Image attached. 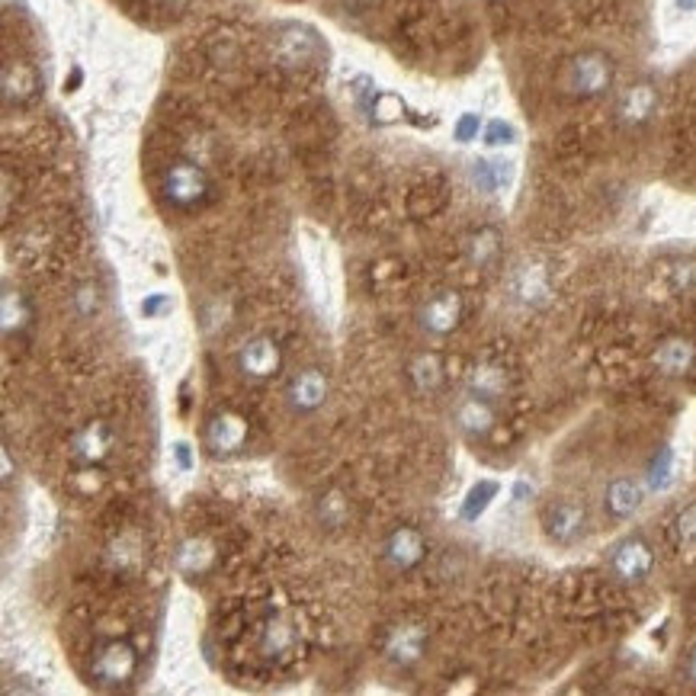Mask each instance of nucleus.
Masks as SVG:
<instances>
[{
    "mask_svg": "<svg viewBox=\"0 0 696 696\" xmlns=\"http://www.w3.org/2000/svg\"><path fill=\"white\" fill-rule=\"evenodd\" d=\"M161 196L167 206H174L180 212L203 209L212 199V180L199 164L174 161L161 170Z\"/></svg>",
    "mask_w": 696,
    "mask_h": 696,
    "instance_id": "f257e3e1",
    "label": "nucleus"
},
{
    "mask_svg": "<svg viewBox=\"0 0 696 696\" xmlns=\"http://www.w3.org/2000/svg\"><path fill=\"white\" fill-rule=\"evenodd\" d=\"M613 77H616V65L610 55L581 52L565 65L562 87H565V94L578 97V100H594L613 87Z\"/></svg>",
    "mask_w": 696,
    "mask_h": 696,
    "instance_id": "f03ea898",
    "label": "nucleus"
},
{
    "mask_svg": "<svg viewBox=\"0 0 696 696\" xmlns=\"http://www.w3.org/2000/svg\"><path fill=\"white\" fill-rule=\"evenodd\" d=\"M138 674V652L126 639H110L97 645L94 658H90V677L103 690H119L129 687L132 677Z\"/></svg>",
    "mask_w": 696,
    "mask_h": 696,
    "instance_id": "7ed1b4c3",
    "label": "nucleus"
},
{
    "mask_svg": "<svg viewBox=\"0 0 696 696\" xmlns=\"http://www.w3.org/2000/svg\"><path fill=\"white\" fill-rule=\"evenodd\" d=\"M302 648V626L292 613H270L257 629V652L267 661H289Z\"/></svg>",
    "mask_w": 696,
    "mask_h": 696,
    "instance_id": "20e7f679",
    "label": "nucleus"
},
{
    "mask_svg": "<svg viewBox=\"0 0 696 696\" xmlns=\"http://www.w3.org/2000/svg\"><path fill=\"white\" fill-rule=\"evenodd\" d=\"M283 347L276 344L273 337L267 334H257L251 340H244V344L238 347V357H235V366H238V373L244 379H251V382H270L283 373Z\"/></svg>",
    "mask_w": 696,
    "mask_h": 696,
    "instance_id": "39448f33",
    "label": "nucleus"
},
{
    "mask_svg": "<svg viewBox=\"0 0 696 696\" xmlns=\"http://www.w3.org/2000/svg\"><path fill=\"white\" fill-rule=\"evenodd\" d=\"M655 568V549L645 536L632 533L610 549V571L623 584H642Z\"/></svg>",
    "mask_w": 696,
    "mask_h": 696,
    "instance_id": "423d86ee",
    "label": "nucleus"
},
{
    "mask_svg": "<svg viewBox=\"0 0 696 696\" xmlns=\"http://www.w3.org/2000/svg\"><path fill=\"white\" fill-rule=\"evenodd\" d=\"M247 433H251V427H247V417L241 411H235V408H222L206 421L203 440H206L212 456H235V453L244 450Z\"/></svg>",
    "mask_w": 696,
    "mask_h": 696,
    "instance_id": "0eeeda50",
    "label": "nucleus"
},
{
    "mask_svg": "<svg viewBox=\"0 0 696 696\" xmlns=\"http://www.w3.org/2000/svg\"><path fill=\"white\" fill-rule=\"evenodd\" d=\"M113 446H116L113 424L97 417V421H87L71 437V459L77 466H103L113 456Z\"/></svg>",
    "mask_w": 696,
    "mask_h": 696,
    "instance_id": "6e6552de",
    "label": "nucleus"
},
{
    "mask_svg": "<svg viewBox=\"0 0 696 696\" xmlns=\"http://www.w3.org/2000/svg\"><path fill=\"white\" fill-rule=\"evenodd\" d=\"M462 315H466V302H462L459 292L446 289V292H437V296H430L421 312H417V321H421V328L433 337H446L453 334L459 324H462Z\"/></svg>",
    "mask_w": 696,
    "mask_h": 696,
    "instance_id": "1a4fd4ad",
    "label": "nucleus"
},
{
    "mask_svg": "<svg viewBox=\"0 0 696 696\" xmlns=\"http://www.w3.org/2000/svg\"><path fill=\"white\" fill-rule=\"evenodd\" d=\"M382 559L392 571H414L427 559V539L414 527H395L382 543Z\"/></svg>",
    "mask_w": 696,
    "mask_h": 696,
    "instance_id": "9d476101",
    "label": "nucleus"
},
{
    "mask_svg": "<svg viewBox=\"0 0 696 696\" xmlns=\"http://www.w3.org/2000/svg\"><path fill=\"white\" fill-rule=\"evenodd\" d=\"M652 363L661 376L668 379H684L693 373L696 366V344L690 337H680V334H671L655 344L652 350Z\"/></svg>",
    "mask_w": 696,
    "mask_h": 696,
    "instance_id": "9b49d317",
    "label": "nucleus"
},
{
    "mask_svg": "<svg viewBox=\"0 0 696 696\" xmlns=\"http://www.w3.org/2000/svg\"><path fill=\"white\" fill-rule=\"evenodd\" d=\"M106 568L119 581H135L145 568V543L138 533H119L106 546Z\"/></svg>",
    "mask_w": 696,
    "mask_h": 696,
    "instance_id": "f8f14e48",
    "label": "nucleus"
},
{
    "mask_svg": "<svg viewBox=\"0 0 696 696\" xmlns=\"http://www.w3.org/2000/svg\"><path fill=\"white\" fill-rule=\"evenodd\" d=\"M328 392H331V385H328V376H324L321 369H302V373H296L289 379L286 401H289L292 411L312 414V411H318L324 405V401H328Z\"/></svg>",
    "mask_w": 696,
    "mask_h": 696,
    "instance_id": "ddd939ff",
    "label": "nucleus"
},
{
    "mask_svg": "<svg viewBox=\"0 0 696 696\" xmlns=\"http://www.w3.org/2000/svg\"><path fill=\"white\" fill-rule=\"evenodd\" d=\"M584 523H587V514L578 501H555L543 514V530L552 543H559V546L575 543V539L584 533Z\"/></svg>",
    "mask_w": 696,
    "mask_h": 696,
    "instance_id": "4468645a",
    "label": "nucleus"
},
{
    "mask_svg": "<svg viewBox=\"0 0 696 696\" xmlns=\"http://www.w3.org/2000/svg\"><path fill=\"white\" fill-rule=\"evenodd\" d=\"M453 421H456V427H459L462 433H466V437L482 440V437H488V433L494 430V424H498V411H494V401L469 392V395L456 405Z\"/></svg>",
    "mask_w": 696,
    "mask_h": 696,
    "instance_id": "2eb2a0df",
    "label": "nucleus"
},
{
    "mask_svg": "<svg viewBox=\"0 0 696 696\" xmlns=\"http://www.w3.org/2000/svg\"><path fill=\"white\" fill-rule=\"evenodd\" d=\"M424 648H427V629L417 623L392 626L389 636H385V655L395 664H401V668H411V664L421 661Z\"/></svg>",
    "mask_w": 696,
    "mask_h": 696,
    "instance_id": "dca6fc26",
    "label": "nucleus"
},
{
    "mask_svg": "<svg viewBox=\"0 0 696 696\" xmlns=\"http://www.w3.org/2000/svg\"><path fill=\"white\" fill-rule=\"evenodd\" d=\"M215 559H219V552H215V543L209 536H190L183 539V543L177 546V571L183 578H203L209 575V571L215 568Z\"/></svg>",
    "mask_w": 696,
    "mask_h": 696,
    "instance_id": "f3484780",
    "label": "nucleus"
},
{
    "mask_svg": "<svg viewBox=\"0 0 696 696\" xmlns=\"http://www.w3.org/2000/svg\"><path fill=\"white\" fill-rule=\"evenodd\" d=\"M645 501V488L636 482V478H613L603 491V510L613 517V520H629Z\"/></svg>",
    "mask_w": 696,
    "mask_h": 696,
    "instance_id": "a211bd4d",
    "label": "nucleus"
},
{
    "mask_svg": "<svg viewBox=\"0 0 696 696\" xmlns=\"http://www.w3.org/2000/svg\"><path fill=\"white\" fill-rule=\"evenodd\" d=\"M658 106V94L652 84H632L626 87V94L620 97V106H616V113H620V122L629 129L636 126H645L648 119H652Z\"/></svg>",
    "mask_w": 696,
    "mask_h": 696,
    "instance_id": "6ab92c4d",
    "label": "nucleus"
},
{
    "mask_svg": "<svg viewBox=\"0 0 696 696\" xmlns=\"http://www.w3.org/2000/svg\"><path fill=\"white\" fill-rule=\"evenodd\" d=\"M39 94V74L33 65H26V61H10V65L4 68V100L13 106H23L29 103Z\"/></svg>",
    "mask_w": 696,
    "mask_h": 696,
    "instance_id": "aec40b11",
    "label": "nucleus"
},
{
    "mask_svg": "<svg viewBox=\"0 0 696 696\" xmlns=\"http://www.w3.org/2000/svg\"><path fill=\"white\" fill-rule=\"evenodd\" d=\"M466 257L475 270H491L501 260V235L498 228H478L466 241Z\"/></svg>",
    "mask_w": 696,
    "mask_h": 696,
    "instance_id": "412c9836",
    "label": "nucleus"
},
{
    "mask_svg": "<svg viewBox=\"0 0 696 696\" xmlns=\"http://www.w3.org/2000/svg\"><path fill=\"white\" fill-rule=\"evenodd\" d=\"M408 376L414 382L417 392H440L443 389V379H446V366L440 353H417L408 366Z\"/></svg>",
    "mask_w": 696,
    "mask_h": 696,
    "instance_id": "4be33fe9",
    "label": "nucleus"
},
{
    "mask_svg": "<svg viewBox=\"0 0 696 696\" xmlns=\"http://www.w3.org/2000/svg\"><path fill=\"white\" fill-rule=\"evenodd\" d=\"M549 273L543 267H520L514 276V299L523 305H543L549 299Z\"/></svg>",
    "mask_w": 696,
    "mask_h": 696,
    "instance_id": "5701e85b",
    "label": "nucleus"
},
{
    "mask_svg": "<svg viewBox=\"0 0 696 696\" xmlns=\"http://www.w3.org/2000/svg\"><path fill=\"white\" fill-rule=\"evenodd\" d=\"M0 315H4V337L7 340L20 337L23 331L33 328V305H29V299L20 289L4 292V308H0Z\"/></svg>",
    "mask_w": 696,
    "mask_h": 696,
    "instance_id": "b1692460",
    "label": "nucleus"
},
{
    "mask_svg": "<svg viewBox=\"0 0 696 696\" xmlns=\"http://www.w3.org/2000/svg\"><path fill=\"white\" fill-rule=\"evenodd\" d=\"M469 392L488 401H498L507 392V373L498 363H475L469 373Z\"/></svg>",
    "mask_w": 696,
    "mask_h": 696,
    "instance_id": "393cba45",
    "label": "nucleus"
},
{
    "mask_svg": "<svg viewBox=\"0 0 696 696\" xmlns=\"http://www.w3.org/2000/svg\"><path fill=\"white\" fill-rule=\"evenodd\" d=\"M671 482H674V450H671V446H658L655 456L648 459L645 488L658 494L664 488H671Z\"/></svg>",
    "mask_w": 696,
    "mask_h": 696,
    "instance_id": "a878e982",
    "label": "nucleus"
},
{
    "mask_svg": "<svg viewBox=\"0 0 696 696\" xmlns=\"http://www.w3.org/2000/svg\"><path fill=\"white\" fill-rule=\"evenodd\" d=\"M347 517H350V501L344 498V491H337V488L324 491L318 498V520L324 527H331V530L344 527Z\"/></svg>",
    "mask_w": 696,
    "mask_h": 696,
    "instance_id": "bb28decb",
    "label": "nucleus"
},
{
    "mask_svg": "<svg viewBox=\"0 0 696 696\" xmlns=\"http://www.w3.org/2000/svg\"><path fill=\"white\" fill-rule=\"evenodd\" d=\"M498 491H501V485L498 482H478V485H472V491L466 494V501H462V507H459V517L462 520H478L488 510V504L498 498Z\"/></svg>",
    "mask_w": 696,
    "mask_h": 696,
    "instance_id": "cd10ccee",
    "label": "nucleus"
},
{
    "mask_svg": "<svg viewBox=\"0 0 696 696\" xmlns=\"http://www.w3.org/2000/svg\"><path fill=\"white\" fill-rule=\"evenodd\" d=\"M305 45H312V39H308L305 29H289V33L280 39V49H276V55H280L286 65H305Z\"/></svg>",
    "mask_w": 696,
    "mask_h": 696,
    "instance_id": "c85d7f7f",
    "label": "nucleus"
},
{
    "mask_svg": "<svg viewBox=\"0 0 696 696\" xmlns=\"http://www.w3.org/2000/svg\"><path fill=\"white\" fill-rule=\"evenodd\" d=\"M674 539H677L680 546H693L696 543V504L684 507L674 517Z\"/></svg>",
    "mask_w": 696,
    "mask_h": 696,
    "instance_id": "c756f323",
    "label": "nucleus"
},
{
    "mask_svg": "<svg viewBox=\"0 0 696 696\" xmlns=\"http://www.w3.org/2000/svg\"><path fill=\"white\" fill-rule=\"evenodd\" d=\"M472 174H475V183H478V187L488 190V193H491V190H498L501 183L507 180L504 164H485V161H478Z\"/></svg>",
    "mask_w": 696,
    "mask_h": 696,
    "instance_id": "7c9ffc66",
    "label": "nucleus"
},
{
    "mask_svg": "<svg viewBox=\"0 0 696 696\" xmlns=\"http://www.w3.org/2000/svg\"><path fill=\"white\" fill-rule=\"evenodd\" d=\"M514 138H517L514 126H507V122H501V119H494L485 126V142L488 145H510Z\"/></svg>",
    "mask_w": 696,
    "mask_h": 696,
    "instance_id": "2f4dec72",
    "label": "nucleus"
},
{
    "mask_svg": "<svg viewBox=\"0 0 696 696\" xmlns=\"http://www.w3.org/2000/svg\"><path fill=\"white\" fill-rule=\"evenodd\" d=\"M77 308H81V315H94L100 308V292L97 286H84L81 292H77Z\"/></svg>",
    "mask_w": 696,
    "mask_h": 696,
    "instance_id": "473e14b6",
    "label": "nucleus"
},
{
    "mask_svg": "<svg viewBox=\"0 0 696 696\" xmlns=\"http://www.w3.org/2000/svg\"><path fill=\"white\" fill-rule=\"evenodd\" d=\"M164 312H170V299L164 296V292H154V296H148V299L142 302V315H145V318H158V315H164Z\"/></svg>",
    "mask_w": 696,
    "mask_h": 696,
    "instance_id": "72a5a7b5",
    "label": "nucleus"
},
{
    "mask_svg": "<svg viewBox=\"0 0 696 696\" xmlns=\"http://www.w3.org/2000/svg\"><path fill=\"white\" fill-rule=\"evenodd\" d=\"M478 135V116H462V122H459V126H456V138H459V142H472V138Z\"/></svg>",
    "mask_w": 696,
    "mask_h": 696,
    "instance_id": "f704fd0d",
    "label": "nucleus"
},
{
    "mask_svg": "<svg viewBox=\"0 0 696 696\" xmlns=\"http://www.w3.org/2000/svg\"><path fill=\"white\" fill-rule=\"evenodd\" d=\"M174 453H177L180 469H190V466H193V462H190V446H187V443H177V446H174Z\"/></svg>",
    "mask_w": 696,
    "mask_h": 696,
    "instance_id": "c9c22d12",
    "label": "nucleus"
},
{
    "mask_svg": "<svg viewBox=\"0 0 696 696\" xmlns=\"http://www.w3.org/2000/svg\"><path fill=\"white\" fill-rule=\"evenodd\" d=\"M687 677H690V684L696 687V645H693V652L687 658Z\"/></svg>",
    "mask_w": 696,
    "mask_h": 696,
    "instance_id": "e433bc0d",
    "label": "nucleus"
}]
</instances>
